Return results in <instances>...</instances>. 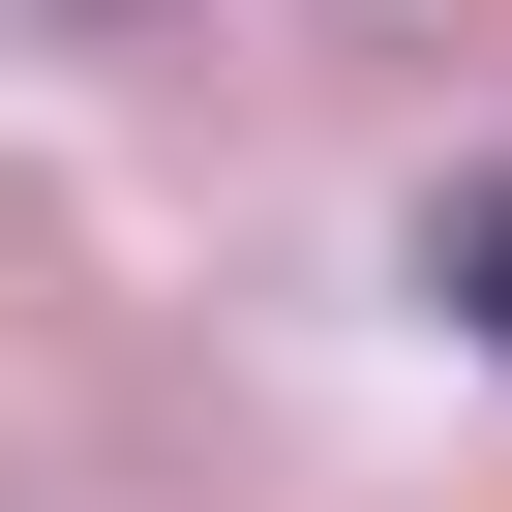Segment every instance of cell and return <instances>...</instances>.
Here are the masks:
<instances>
[{
  "instance_id": "cell-1",
  "label": "cell",
  "mask_w": 512,
  "mask_h": 512,
  "mask_svg": "<svg viewBox=\"0 0 512 512\" xmlns=\"http://www.w3.org/2000/svg\"><path fill=\"white\" fill-rule=\"evenodd\" d=\"M452 302H482V332H512V181H482V211H452Z\"/></svg>"
}]
</instances>
